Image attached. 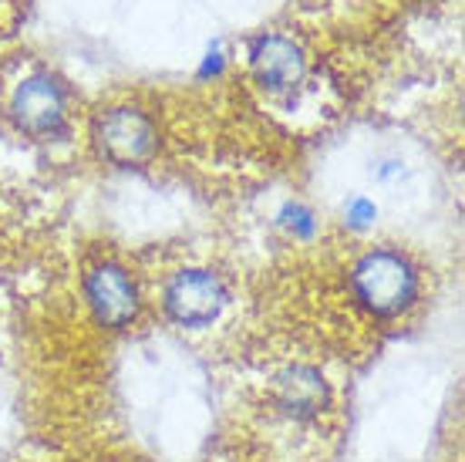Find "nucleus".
<instances>
[{"label":"nucleus","instance_id":"1","mask_svg":"<svg viewBox=\"0 0 465 462\" xmlns=\"http://www.w3.org/2000/svg\"><path fill=\"white\" fill-rule=\"evenodd\" d=\"M351 294L364 314H371L378 321H395L419 304V266L401 250L374 246L351 266Z\"/></svg>","mask_w":465,"mask_h":462},{"label":"nucleus","instance_id":"2","mask_svg":"<svg viewBox=\"0 0 465 462\" xmlns=\"http://www.w3.org/2000/svg\"><path fill=\"white\" fill-rule=\"evenodd\" d=\"M94 156L115 169H142L159 156V126L135 105H112L92 118Z\"/></svg>","mask_w":465,"mask_h":462},{"label":"nucleus","instance_id":"3","mask_svg":"<svg viewBox=\"0 0 465 462\" xmlns=\"http://www.w3.org/2000/svg\"><path fill=\"white\" fill-rule=\"evenodd\" d=\"M226 304H230V290L210 266H183L163 287L165 317L179 327H189V331H199V327H210L213 321H220Z\"/></svg>","mask_w":465,"mask_h":462},{"label":"nucleus","instance_id":"4","mask_svg":"<svg viewBox=\"0 0 465 462\" xmlns=\"http://www.w3.org/2000/svg\"><path fill=\"white\" fill-rule=\"evenodd\" d=\"M84 301H88L94 324L105 327V331H125V327L139 321L142 314L139 284L115 260L94 264L84 274Z\"/></svg>","mask_w":465,"mask_h":462},{"label":"nucleus","instance_id":"5","mask_svg":"<svg viewBox=\"0 0 465 462\" xmlns=\"http://www.w3.org/2000/svg\"><path fill=\"white\" fill-rule=\"evenodd\" d=\"M11 122L17 132L31 139H51L64 132L68 122V92L54 75L37 71L14 88L11 95Z\"/></svg>","mask_w":465,"mask_h":462},{"label":"nucleus","instance_id":"6","mask_svg":"<svg viewBox=\"0 0 465 462\" xmlns=\"http://www.w3.org/2000/svg\"><path fill=\"white\" fill-rule=\"evenodd\" d=\"M250 71L256 85L270 95H287L307 75V55L293 37L263 35L250 47Z\"/></svg>","mask_w":465,"mask_h":462},{"label":"nucleus","instance_id":"7","mask_svg":"<svg viewBox=\"0 0 465 462\" xmlns=\"http://www.w3.org/2000/svg\"><path fill=\"white\" fill-rule=\"evenodd\" d=\"M273 402L293 422H314L331 408L334 392L324 371L314 365H287L273 378Z\"/></svg>","mask_w":465,"mask_h":462},{"label":"nucleus","instance_id":"8","mask_svg":"<svg viewBox=\"0 0 465 462\" xmlns=\"http://www.w3.org/2000/svg\"><path fill=\"white\" fill-rule=\"evenodd\" d=\"M277 223L291 233L293 240H311V236L317 233L314 213L303 206V203H283L277 213Z\"/></svg>","mask_w":465,"mask_h":462},{"label":"nucleus","instance_id":"9","mask_svg":"<svg viewBox=\"0 0 465 462\" xmlns=\"http://www.w3.org/2000/svg\"><path fill=\"white\" fill-rule=\"evenodd\" d=\"M374 220H378V206H374L371 199H364V196L348 199V206H344V223H348L351 230H368Z\"/></svg>","mask_w":465,"mask_h":462},{"label":"nucleus","instance_id":"10","mask_svg":"<svg viewBox=\"0 0 465 462\" xmlns=\"http://www.w3.org/2000/svg\"><path fill=\"white\" fill-rule=\"evenodd\" d=\"M398 173H401V162H398V159H388V162H381V166L374 169V176H378V179H391V176H398Z\"/></svg>","mask_w":465,"mask_h":462},{"label":"nucleus","instance_id":"11","mask_svg":"<svg viewBox=\"0 0 465 462\" xmlns=\"http://www.w3.org/2000/svg\"><path fill=\"white\" fill-rule=\"evenodd\" d=\"M216 75V71H223V58H220V51H210V61L203 65V75Z\"/></svg>","mask_w":465,"mask_h":462}]
</instances>
